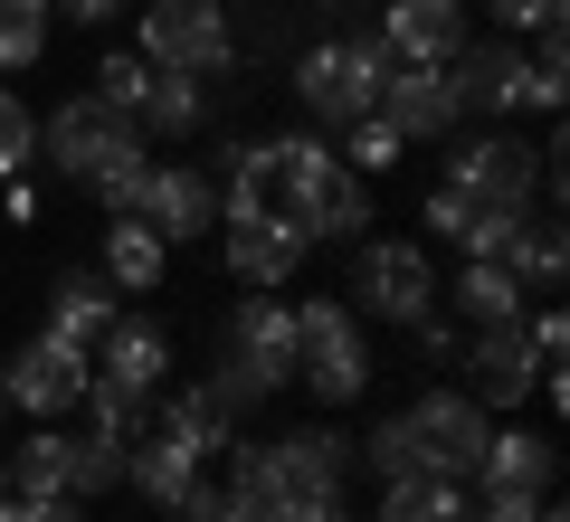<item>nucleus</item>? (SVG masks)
<instances>
[{"mask_svg": "<svg viewBox=\"0 0 570 522\" xmlns=\"http://www.w3.org/2000/svg\"><path fill=\"white\" fill-rule=\"evenodd\" d=\"M381 522H475V503H466V484H448V475H390L381 484Z\"/></svg>", "mask_w": 570, "mask_h": 522, "instance_id": "26", "label": "nucleus"}, {"mask_svg": "<svg viewBox=\"0 0 570 522\" xmlns=\"http://www.w3.org/2000/svg\"><path fill=\"white\" fill-rule=\"evenodd\" d=\"M561 77L570 67H542V58H523V48L513 39H466L448 58V86H456V105H466V115H551V105H561Z\"/></svg>", "mask_w": 570, "mask_h": 522, "instance_id": "4", "label": "nucleus"}, {"mask_svg": "<svg viewBox=\"0 0 570 522\" xmlns=\"http://www.w3.org/2000/svg\"><path fill=\"white\" fill-rule=\"evenodd\" d=\"M124 484V446L115 437H77V484L67 494H115Z\"/></svg>", "mask_w": 570, "mask_h": 522, "instance_id": "38", "label": "nucleus"}, {"mask_svg": "<svg viewBox=\"0 0 570 522\" xmlns=\"http://www.w3.org/2000/svg\"><path fill=\"white\" fill-rule=\"evenodd\" d=\"M343 304L362 323H419V314H438V266H428L409 238H352Z\"/></svg>", "mask_w": 570, "mask_h": 522, "instance_id": "6", "label": "nucleus"}, {"mask_svg": "<svg viewBox=\"0 0 570 522\" xmlns=\"http://www.w3.org/2000/svg\"><path fill=\"white\" fill-rule=\"evenodd\" d=\"M200 124H209V77H171V67H153V96H142L134 134L181 142V134H200Z\"/></svg>", "mask_w": 570, "mask_h": 522, "instance_id": "25", "label": "nucleus"}, {"mask_svg": "<svg viewBox=\"0 0 570 522\" xmlns=\"http://www.w3.org/2000/svg\"><path fill=\"white\" fill-rule=\"evenodd\" d=\"M532 522H570V513H561V503H551V494H542V503H532Z\"/></svg>", "mask_w": 570, "mask_h": 522, "instance_id": "46", "label": "nucleus"}, {"mask_svg": "<svg viewBox=\"0 0 570 522\" xmlns=\"http://www.w3.org/2000/svg\"><path fill=\"white\" fill-rule=\"evenodd\" d=\"M39 48H48V0H0V77L39 67Z\"/></svg>", "mask_w": 570, "mask_h": 522, "instance_id": "30", "label": "nucleus"}, {"mask_svg": "<svg viewBox=\"0 0 570 522\" xmlns=\"http://www.w3.org/2000/svg\"><path fill=\"white\" fill-rule=\"evenodd\" d=\"M485 10H494L504 39H513V29H551V20H561V0H485Z\"/></svg>", "mask_w": 570, "mask_h": 522, "instance_id": "40", "label": "nucleus"}, {"mask_svg": "<svg viewBox=\"0 0 570 522\" xmlns=\"http://www.w3.org/2000/svg\"><path fill=\"white\" fill-rule=\"evenodd\" d=\"M181 522H276V513H257V503H247V494H219V484H190V494H181Z\"/></svg>", "mask_w": 570, "mask_h": 522, "instance_id": "39", "label": "nucleus"}, {"mask_svg": "<svg viewBox=\"0 0 570 522\" xmlns=\"http://www.w3.org/2000/svg\"><path fill=\"white\" fill-rule=\"evenodd\" d=\"M48 10H58V20H77V29H96V20H115L124 0H48Z\"/></svg>", "mask_w": 570, "mask_h": 522, "instance_id": "45", "label": "nucleus"}, {"mask_svg": "<svg viewBox=\"0 0 570 522\" xmlns=\"http://www.w3.org/2000/svg\"><path fill=\"white\" fill-rule=\"evenodd\" d=\"M314 257V238L295 219H228V276L257 285V295H285V276Z\"/></svg>", "mask_w": 570, "mask_h": 522, "instance_id": "16", "label": "nucleus"}, {"mask_svg": "<svg viewBox=\"0 0 570 522\" xmlns=\"http://www.w3.org/2000/svg\"><path fill=\"white\" fill-rule=\"evenodd\" d=\"M115 314H124V295L105 285V266H58V285H48V333H58V342L96 352Z\"/></svg>", "mask_w": 570, "mask_h": 522, "instance_id": "18", "label": "nucleus"}, {"mask_svg": "<svg viewBox=\"0 0 570 522\" xmlns=\"http://www.w3.org/2000/svg\"><path fill=\"white\" fill-rule=\"evenodd\" d=\"M142 181H153V161H142V152H124V161H105V171H96L86 190H96V209H105V219H124V209L142 200Z\"/></svg>", "mask_w": 570, "mask_h": 522, "instance_id": "36", "label": "nucleus"}, {"mask_svg": "<svg viewBox=\"0 0 570 522\" xmlns=\"http://www.w3.org/2000/svg\"><path fill=\"white\" fill-rule=\"evenodd\" d=\"M105 285H115V295H153V285H163V266H171V247L153 238V228L134 219V209H124V219H105Z\"/></svg>", "mask_w": 570, "mask_h": 522, "instance_id": "22", "label": "nucleus"}, {"mask_svg": "<svg viewBox=\"0 0 570 522\" xmlns=\"http://www.w3.org/2000/svg\"><path fill=\"white\" fill-rule=\"evenodd\" d=\"M295 228H305L314 247H324V238H362V228H371V190H362V171H343V161H333L324 181L305 190V209H295Z\"/></svg>", "mask_w": 570, "mask_h": 522, "instance_id": "23", "label": "nucleus"}, {"mask_svg": "<svg viewBox=\"0 0 570 522\" xmlns=\"http://www.w3.org/2000/svg\"><path fill=\"white\" fill-rule=\"evenodd\" d=\"M390 67L400 58L381 39H314V48H295V96H305L314 124H362L381 105Z\"/></svg>", "mask_w": 570, "mask_h": 522, "instance_id": "5", "label": "nucleus"}, {"mask_svg": "<svg viewBox=\"0 0 570 522\" xmlns=\"http://www.w3.org/2000/svg\"><path fill=\"white\" fill-rule=\"evenodd\" d=\"M0 209H10V219H39V181H29V171H10V181H0Z\"/></svg>", "mask_w": 570, "mask_h": 522, "instance_id": "43", "label": "nucleus"}, {"mask_svg": "<svg viewBox=\"0 0 570 522\" xmlns=\"http://www.w3.org/2000/svg\"><path fill=\"white\" fill-rule=\"evenodd\" d=\"M448 181L466 190L475 209H513V219H532V200H542V142L466 134V142H448Z\"/></svg>", "mask_w": 570, "mask_h": 522, "instance_id": "9", "label": "nucleus"}, {"mask_svg": "<svg viewBox=\"0 0 570 522\" xmlns=\"http://www.w3.org/2000/svg\"><path fill=\"white\" fill-rule=\"evenodd\" d=\"M10 484H20V503H67V484H77V437L48 418L39 437L10 456Z\"/></svg>", "mask_w": 570, "mask_h": 522, "instance_id": "24", "label": "nucleus"}, {"mask_svg": "<svg viewBox=\"0 0 570 522\" xmlns=\"http://www.w3.org/2000/svg\"><path fill=\"white\" fill-rule=\"evenodd\" d=\"M134 48L171 77H238V29H228L219 0H142Z\"/></svg>", "mask_w": 570, "mask_h": 522, "instance_id": "7", "label": "nucleus"}, {"mask_svg": "<svg viewBox=\"0 0 570 522\" xmlns=\"http://www.w3.org/2000/svg\"><path fill=\"white\" fill-rule=\"evenodd\" d=\"M124 152H142V134H134V115H115V105L86 86V96H67L58 115H39V161H58V181H96L105 161H124Z\"/></svg>", "mask_w": 570, "mask_h": 522, "instance_id": "8", "label": "nucleus"}, {"mask_svg": "<svg viewBox=\"0 0 570 522\" xmlns=\"http://www.w3.org/2000/svg\"><path fill=\"white\" fill-rule=\"evenodd\" d=\"M0 484H10V475H0Z\"/></svg>", "mask_w": 570, "mask_h": 522, "instance_id": "49", "label": "nucleus"}, {"mask_svg": "<svg viewBox=\"0 0 570 522\" xmlns=\"http://www.w3.org/2000/svg\"><path fill=\"white\" fill-rule=\"evenodd\" d=\"M371 115H381L400 142H448L456 124H466V105H456L448 67H390V86H381V105H371Z\"/></svg>", "mask_w": 570, "mask_h": 522, "instance_id": "14", "label": "nucleus"}, {"mask_svg": "<svg viewBox=\"0 0 570 522\" xmlns=\"http://www.w3.org/2000/svg\"><path fill=\"white\" fill-rule=\"evenodd\" d=\"M219 362H238L247 381L285 390V381H295V304H276V295H257V285H247V304H228Z\"/></svg>", "mask_w": 570, "mask_h": 522, "instance_id": "12", "label": "nucleus"}, {"mask_svg": "<svg viewBox=\"0 0 570 522\" xmlns=\"http://www.w3.org/2000/svg\"><path fill=\"white\" fill-rule=\"evenodd\" d=\"M228 456H238V484H228V494H247L257 513H285V503H305V494H343L352 437L343 427H285V437L228 446Z\"/></svg>", "mask_w": 570, "mask_h": 522, "instance_id": "2", "label": "nucleus"}, {"mask_svg": "<svg viewBox=\"0 0 570 522\" xmlns=\"http://www.w3.org/2000/svg\"><path fill=\"white\" fill-rule=\"evenodd\" d=\"M419 209H428V228H438V238H448V247H466V228L485 219V209H475V200H466V190H456V181H438V190H428ZM504 219H513V209H504Z\"/></svg>", "mask_w": 570, "mask_h": 522, "instance_id": "37", "label": "nucleus"}, {"mask_svg": "<svg viewBox=\"0 0 570 522\" xmlns=\"http://www.w3.org/2000/svg\"><path fill=\"white\" fill-rule=\"evenodd\" d=\"M456 304H466L475 323H513L523 314V276H513V266H485V257H466L456 266V285H448Z\"/></svg>", "mask_w": 570, "mask_h": 522, "instance_id": "28", "label": "nucleus"}, {"mask_svg": "<svg viewBox=\"0 0 570 522\" xmlns=\"http://www.w3.org/2000/svg\"><path fill=\"white\" fill-rule=\"evenodd\" d=\"M96 352H105V381L142 390V400H153V390H163V371H171V333H163V323H142V314H115Z\"/></svg>", "mask_w": 570, "mask_h": 522, "instance_id": "20", "label": "nucleus"}, {"mask_svg": "<svg viewBox=\"0 0 570 522\" xmlns=\"http://www.w3.org/2000/svg\"><path fill=\"white\" fill-rule=\"evenodd\" d=\"M532 503H542V494H485L475 522H532Z\"/></svg>", "mask_w": 570, "mask_h": 522, "instance_id": "42", "label": "nucleus"}, {"mask_svg": "<svg viewBox=\"0 0 570 522\" xmlns=\"http://www.w3.org/2000/svg\"><path fill=\"white\" fill-rule=\"evenodd\" d=\"M352 456H362L381 484H390V475H428V465H419V446H409V418H381L362 446H352Z\"/></svg>", "mask_w": 570, "mask_h": 522, "instance_id": "34", "label": "nucleus"}, {"mask_svg": "<svg viewBox=\"0 0 570 522\" xmlns=\"http://www.w3.org/2000/svg\"><path fill=\"white\" fill-rule=\"evenodd\" d=\"M0 418H10V390H0Z\"/></svg>", "mask_w": 570, "mask_h": 522, "instance_id": "47", "label": "nucleus"}, {"mask_svg": "<svg viewBox=\"0 0 570 522\" xmlns=\"http://www.w3.org/2000/svg\"><path fill=\"white\" fill-rule=\"evenodd\" d=\"M295 381H305L324 408H352L371 390V342H362V314H352L343 295H305L295 304Z\"/></svg>", "mask_w": 570, "mask_h": 522, "instance_id": "3", "label": "nucleus"}, {"mask_svg": "<svg viewBox=\"0 0 570 522\" xmlns=\"http://www.w3.org/2000/svg\"><path fill=\"white\" fill-rule=\"evenodd\" d=\"M400 418H409V446H419V465H428V475H448V484H466V475H475V456H485V437H494L485 408H475L466 390H428V400H419V408H400Z\"/></svg>", "mask_w": 570, "mask_h": 522, "instance_id": "10", "label": "nucleus"}, {"mask_svg": "<svg viewBox=\"0 0 570 522\" xmlns=\"http://www.w3.org/2000/svg\"><path fill=\"white\" fill-rule=\"evenodd\" d=\"M333 171L324 134H266V142H219V228L228 219H295L305 190Z\"/></svg>", "mask_w": 570, "mask_h": 522, "instance_id": "1", "label": "nucleus"}, {"mask_svg": "<svg viewBox=\"0 0 570 522\" xmlns=\"http://www.w3.org/2000/svg\"><path fill=\"white\" fill-rule=\"evenodd\" d=\"M561 266H570L561 228L532 219V228H523V247H513V276H523V295H551V285H561Z\"/></svg>", "mask_w": 570, "mask_h": 522, "instance_id": "31", "label": "nucleus"}, {"mask_svg": "<svg viewBox=\"0 0 570 522\" xmlns=\"http://www.w3.org/2000/svg\"><path fill=\"white\" fill-rule=\"evenodd\" d=\"M466 371H475V408H523L532 381H542V352H532L523 314H513V323H475Z\"/></svg>", "mask_w": 570, "mask_h": 522, "instance_id": "15", "label": "nucleus"}, {"mask_svg": "<svg viewBox=\"0 0 570 522\" xmlns=\"http://www.w3.org/2000/svg\"><path fill=\"white\" fill-rule=\"evenodd\" d=\"M200 475H209V465L190 456V446H171L163 427H153V437H134V446H124V484H134L142 503H163V513H181V494H190V484H200Z\"/></svg>", "mask_w": 570, "mask_h": 522, "instance_id": "21", "label": "nucleus"}, {"mask_svg": "<svg viewBox=\"0 0 570 522\" xmlns=\"http://www.w3.org/2000/svg\"><path fill=\"white\" fill-rule=\"evenodd\" d=\"M153 427H163L171 446H190V456H200V465L238 446V418H219V408H209V390H181V400H171V408H163V418H153Z\"/></svg>", "mask_w": 570, "mask_h": 522, "instance_id": "27", "label": "nucleus"}, {"mask_svg": "<svg viewBox=\"0 0 570 522\" xmlns=\"http://www.w3.org/2000/svg\"><path fill=\"white\" fill-rule=\"evenodd\" d=\"M0 522H86L77 503H0Z\"/></svg>", "mask_w": 570, "mask_h": 522, "instance_id": "44", "label": "nucleus"}, {"mask_svg": "<svg viewBox=\"0 0 570 522\" xmlns=\"http://www.w3.org/2000/svg\"><path fill=\"white\" fill-rule=\"evenodd\" d=\"M96 96L115 105V115H142V96H153V58H142V48H115V58L96 67Z\"/></svg>", "mask_w": 570, "mask_h": 522, "instance_id": "32", "label": "nucleus"}, {"mask_svg": "<svg viewBox=\"0 0 570 522\" xmlns=\"http://www.w3.org/2000/svg\"><path fill=\"white\" fill-rule=\"evenodd\" d=\"M305 10H333V0H305Z\"/></svg>", "mask_w": 570, "mask_h": 522, "instance_id": "48", "label": "nucleus"}, {"mask_svg": "<svg viewBox=\"0 0 570 522\" xmlns=\"http://www.w3.org/2000/svg\"><path fill=\"white\" fill-rule=\"evenodd\" d=\"M371 39L400 67H448L456 48H466V10H456V0H390V20L371 29Z\"/></svg>", "mask_w": 570, "mask_h": 522, "instance_id": "17", "label": "nucleus"}, {"mask_svg": "<svg viewBox=\"0 0 570 522\" xmlns=\"http://www.w3.org/2000/svg\"><path fill=\"white\" fill-rule=\"evenodd\" d=\"M343 134H352V142H343V152H333V161H343V171H362V181H371V171H390V161L409 152V142L390 134L381 115H362V124H343Z\"/></svg>", "mask_w": 570, "mask_h": 522, "instance_id": "33", "label": "nucleus"}, {"mask_svg": "<svg viewBox=\"0 0 570 522\" xmlns=\"http://www.w3.org/2000/svg\"><path fill=\"white\" fill-rule=\"evenodd\" d=\"M86 381H96V352H77V342H58V333H39L20 362H0V390H10V408H29V418H67V408L86 400Z\"/></svg>", "mask_w": 570, "mask_h": 522, "instance_id": "11", "label": "nucleus"}, {"mask_svg": "<svg viewBox=\"0 0 570 522\" xmlns=\"http://www.w3.org/2000/svg\"><path fill=\"white\" fill-rule=\"evenodd\" d=\"M551 475H561V446H551L542 427H504V437H485V456H475V484H485V494H551Z\"/></svg>", "mask_w": 570, "mask_h": 522, "instance_id": "19", "label": "nucleus"}, {"mask_svg": "<svg viewBox=\"0 0 570 522\" xmlns=\"http://www.w3.org/2000/svg\"><path fill=\"white\" fill-rule=\"evenodd\" d=\"M86 400H96V437H115V446H134V437H153V400L142 390H124V381H86Z\"/></svg>", "mask_w": 570, "mask_h": 522, "instance_id": "29", "label": "nucleus"}, {"mask_svg": "<svg viewBox=\"0 0 570 522\" xmlns=\"http://www.w3.org/2000/svg\"><path fill=\"white\" fill-rule=\"evenodd\" d=\"M29 161H39V115L0 86V181H10V171H29Z\"/></svg>", "mask_w": 570, "mask_h": 522, "instance_id": "35", "label": "nucleus"}, {"mask_svg": "<svg viewBox=\"0 0 570 522\" xmlns=\"http://www.w3.org/2000/svg\"><path fill=\"white\" fill-rule=\"evenodd\" d=\"M134 219L153 228L163 247H181V238H209V228H219V181H209L200 161H153V181H142Z\"/></svg>", "mask_w": 570, "mask_h": 522, "instance_id": "13", "label": "nucleus"}, {"mask_svg": "<svg viewBox=\"0 0 570 522\" xmlns=\"http://www.w3.org/2000/svg\"><path fill=\"white\" fill-rule=\"evenodd\" d=\"M409 333H419V362H456V352H466L448 314H419V323H409Z\"/></svg>", "mask_w": 570, "mask_h": 522, "instance_id": "41", "label": "nucleus"}]
</instances>
